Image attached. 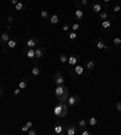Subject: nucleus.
<instances>
[{"label":"nucleus","instance_id":"f257e3e1","mask_svg":"<svg viewBox=\"0 0 121 135\" xmlns=\"http://www.w3.org/2000/svg\"><path fill=\"white\" fill-rule=\"evenodd\" d=\"M68 110H69V107L65 102H59L57 106L53 107V114L57 118H64L68 114Z\"/></svg>","mask_w":121,"mask_h":135},{"label":"nucleus","instance_id":"f03ea898","mask_svg":"<svg viewBox=\"0 0 121 135\" xmlns=\"http://www.w3.org/2000/svg\"><path fill=\"white\" fill-rule=\"evenodd\" d=\"M84 73H85V68L81 65H75L74 68H70V71H69L70 77L74 78V79H76L79 76H82Z\"/></svg>","mask_w":121,"mask_h":135},{"label":"nucleus","instance_id":"7ed1b4c3","mask_svg":"<svg viewBox=\"0 0 121 135\" xmlns=\"http://www.w3.org/2000/svg\"><path fill=\"white\" fill-rule=\"evenodd\" d=\"M65 93H68V88L64 85V84H59V85H57L56 88H55V95H56V97L58 99V97H61L63 94H65Z\"/></svg>","mask_w":121,"mask_h":135},{"label":"nucleus","instance_id":"20e7f679","mask_svg":"<svg viewBox=\"0 0 121 135\" xmlns=\"http://www.w3.org/2000/svg\"><path fill=\"white\" fill-rule=\"evenodd\" d=\"M27 48H36L39 45V39L36 37H30L29 39H27V43H26Z\"/></svg>","mask_w":121,"mask_h":135},{"label":"nucleus","instance_id":"39448f33","mask_svg":"<svg viewBox=\"0 0 121 135\" xmlns=\"http://www.w3.org/2000/svg\"><path fill=\"white\" fill-rule=\"evenodd\" d=\"M79 101H80V97H79L78 95L69 96V97H68V100H67V102H68V106H69V107H74V106H76V105L79 103Z\"/></svg>","mask_w":121,"mask_h":135},{"label":"nucleus","instance_id":"423d86ee","mask_svg":"<svg viewBox=\"0 0 121 135\" xmlns=\"http://www.w3.org/2000/svg\"><path fill=\"white\" fill-rule=\"evenodd\" d=\"M64 128H65V125L63 123H56L53 127V131H55V134L62 135V134H64Z\"/></svg>","mask_w":121,"mask_h":135},{"label":"nucleus","instance_id":"0eeeda50","mask_svg":"<svg viewBox=\"0 0 121 135\" xmlns=\"http://www.w3.org/2000/svg\"><path fill=\"white\" fill-rule=\"evenodd\" d=\"M53 82H55L57 85L64 84V77H63V74H62L61 72H57V73L55 74V77H53Z\"/></svg>","mask_w":121,"mask_h":135},{"label":"nucleus","instance_id":"6e6552de","mask_svg":"<svg viewBox=\"0 0 121 135\" xmlns=\"http://www.w3.org/2000/svg\"><path fill=\"white\" fill-rule=\"evenodd\" d=\"M17 44H18V40H17L15 37H12V38H10L9 42L6 43V46H7L9 49H15V48L17 46Z\"/></svg>","mask_w":121,"mask_h":135},{"label":"nucleus","instance_id":"1a4fd4ad","mask_svg":"<svg viewBox=\"0 0 121 135\" xmlns=\"http://www.w3.org/2000/svg\"><path fill=\"white\" fill-rule=\"evenodd\" d=\"M45 55V48L44 46H39L38 49H35V59H41Z\"/></svg>","mask_w":121,"mask_h":135},{"label":"nucleus","instance_id":"9d476101","mask_svg":"<svg viewBox=\"0 0 121 135\" xmlns=\"http://www.w3.org/2000/svg\"><path fill=\"white\" fill-rule=\"evenodd\" d=\"M79 60H80V57H79L78 55H73V56L68 57V63H69L71 67H74V66L79 62Z\"/></svg>","mask_w":121,"mask_h":135},{"label":"nucleus","instance_id":"9b49d317","mask_svg":"<svg viewBox=\"0 0 121 135\" xmlns=\"http://www.w3.org/2000/svg\"><path fill=\"white\" fill-rule=\"evenodd\" d=\"M24 55L27 56V59H35V49L28 48V49L24 51Z\"/></svg>","mask_w":121,"mask_h":135},{"label":"nucleus","instance_id":"f8f14e48","mask_svg":"<svg viewBox=\"0 0 121 135\" xmlns=\"http://www.w3.org/2000/svg\"><path fill=\"white\" fill-rule=\"evenodd\" d=\"M91 9H92V11H93V12H96V14H99V12L102 11L103 6H102V5H100L98 1H94V3L92 4V8H91Z\"/></svg>","mask_w":121,"mask_h":135},{"label":"nucleus","instance_id":"ddd939ff","mask_svg":"<svg viewBox=\"0 0 121 135\" xmlns=\"http://www.w3.org/2000/svg\"><path fill=\"white\" fill-rule=\"evenodd\" d=\"M10 38H11V37H10L9 32H3L1 37H0V44H5V43H7Z\"/></svg>","mask_w":121,"mask_h":135},{"label":"nucleus","instance_id":"4468645a","mask_svg":"<svg viewBox=\"0 0 121 135\" xmlns=\"http://www.w3.org/2000/svg\"><path fill=\"white\" fill-rule=\"evenodd\" d=\"M82 17H84V11L76 8V10H75V12H74V18H75L76 21H79V20H82Z\"/></svg>","mask_w":121,"mask_h":135},{"label":"nucleus","instance_id":"2eb2a0df","mask_svg":"<svg viewBox=\"0 0 121 135\" xmlns=\"http://www.w3.org/2000/svg\"><path fill=\"white\" fill-rule=\"evenodd\" d=\"M102 28L104 29V32H108V31H110V28H111V22H110L109 20L102 21Z\"/></svg>","mask_w":121,"mask_h":135},{"label":"nucleus","instance_id":"dca6fc26","mask_svg":"<svg viewBox=\"0 0 121 135\" xmlns=\"http://www.w3.org/2000/svg\"><path fill=\"white\" fill-rule=\"evenodd\" d=\"M85 66H86V69L92 71V69H94V67H96V61H93V60H87L86 63H85Z\"/></svg>","mask_w":121,"mask_h":135},{"label":"nucleus","instance_id":"f3484780","mask_svg":"<svg viewBox=\"0 0 121 135\" xmlns=\"http://www.w3.org/2000/svg\"><path fill=\"white\" fill-rule=\"evenodd\" d=\"M109 17H110V15H109L107 11H100V12L98 14V20H100V21L109 20Z\"/></svg>","mask_w":121,"mask_h":135},{"label":"nucleus","instance_id":"a211bd4d","mask_svg":"<svg viewBox=\"0 0 121 135\" xmlns=\"http://www.w3.org/2000/svg\"><path fill=\"white\" fill-rule=\"evenodd\" d=\"M94 44H96V46H97L98 49H104V46H105L104 40H103V39H100V38H96Z\"/></svg>","mask_w":121,"mask_h":135},{"label":"nucleus","instance_id":"6ab92c4d","mask_svg":"<svg viewBox=\"0 0 121 135\" xmlns=\"http://www.w3.org/2000/svg\"><path fill=\"white\" fill-rule=\"evenodd\" d=\"M65 134L67 135H75L76 134V127L75 125H69L68 128H67V131H65Z\"/></svg>","mask_w":121,"mask_h":135},{"label":"nucleus","instance_id":"aec40b11","mask_svg":"<svg viewBox=\"0 0 121 135\" xmlns=\"http://www.w3.org/2000/svg\"><path fill=\"white\" fill-rule=\"evenodd\" d=\"M15 9H16L17 11H26L27 6H26V4H23L22 1H18V3L15 5Z\"/></svg>","mask_w":121,"mask_h":135},{"label":"nucleus","instance_id":"412c9836","mask_svg":"<svg viewBox=\"0 0 121 135\" xmlns=\"http://www.w3.org/2000/svg\"><path fill=\"white\" fill-rule=\"evenodd\" d=\"M40 72H41V68H40L39 66H34V67L32 68V74H33L34 77H38V76L40 74Z\"/></svg>","mask_w":121,"mask_h":135},{"label":"nucleus","instance_id":"4be33fe9","mask_svg":"<svg viewBox=\"0 0 121 135\" xmlns=\"http://www.w3.org/2000/svg\"><path fill=\"white\" fill-rule=\"evenodd\" d=\"M87 123H88L91 127H96V125L98 124V119H97L96 117H90L88 120H87Z\"/></svg>","mask_w":121,"mask_h":135},{"label":"nucleus","instance_id":"5701e85b","mask_svg":"<svg viewBox=\"0 0 121 135\" xmlns=\"http://www.w3.org/2000/svg\"><path fill=\"white\" fill-rule=\"evenodd\" d=\"M59 22V16L58 15H52L51 18H50V23L51 25H57Z\"/></svg>","mask_w":121,"mask_h":135},{"label":"nucleus","instance_id":"b1692460","mask_svg":"<svg viewBox=\"0 0 121 135\" xmlns=\"http://www.w3.org/2000/svg\"><path fill=\"white\" fill-rule=\"evenodd\" d=\"M67 37H68L69 40H75V39L78 38V34H76V32H74V31H69Z\"/></svg>","mask_w":121,"mask_h":135},{"label":"nucleus","instance_id":"393cba45","mask_svg":"<svg viewBox=\"0 0 121 135\" xmlns=\"http://www.w3.org/2000/svg\"><path fill=\"white\" fill-rule=\"evenodd\" d=\"M27 86H28V82H27V79H24V78H23V79L20 82V84H18V88H20L21 90H24Z\"/></svg>","mask_w":121,"mask_h":135},{"label":"nucleus","instance_id":"a878e982","mask_svg":"<svg viewBox=\"0 0 121 135\" xmlns=\"http://www.w3.org/2000/svg\"><path fill=\"white\" fill-rule=\"evenodd\" d=\"M40 17H41L43 20H49V17H50L49 11H47V10H41V12H40Z\"/></svg>","mask_w":121,"mask_h":135},{"label":"nucleus","instance_id":"bb28decb","mask_svg":"<svg viewBox=\"0 0 121 135\" xmlns=\"http://www.w3.org/2000/svg\"><path fill=\"white\" fill-rule=\"evenodd\" d=\"M68 97H69V91H68V93H65V94H63V95H62L61 97H58L57 100H58L59 102H67Z\"/></svg>","mask_w":121,"mask_h":135},{"label":"nucleus","instance_id":"cd10ccee","mask_svg":"<svg viewBox=\"0 0 121 135\" xmlns=\"http://www.w3.org/2000/svg\"><path fill=\"white\" fill-rule=\"evenodd\" d=\"M59 61H61L62 63H65V62H68V56H67L64 52H62V54L59 55Z\"/></svg>","mask_w":121,"mask_h":135},{"label":"nucleus","instance_id":"c85d7f7f","mask_svg":"<svg viewBox=\"0 0 121 135\" xmlns=\"http://www.w3.org/2000/svg\"><path fill=\"white\" fill-rule=\"evenodd\" d=\"M78 124H79V127H80L81 129H85V128L87 127V124H88V123H87V122H86L85 119H80Z\"/></svg>","mask_w":121,"mask_h":135},{"label":"nucleus","instance_id":"c756f323","mask_svg":"<svg viewBox=\"0 0 121 135\" xmlns=\"http://www.w3.org/2000/svg\"><path fill=\"white\" fill-rule=\"evenodd\" d=\"M69 29H70V26H69V23H64L63 26H62V31L63 32H69Z\"/></svg>","mask_w":121,"mask_h":135},{"label":"nucleus","instance_id":"7c9ffc66","mask_svg":"<svg viewBox=\"0 0 121 135\" xmlns=\"http://www.w3.org/2000/svg\"><path fill=\"white\" fill-rule=\"evenodd\" d=\"M80 29V25L79 23H74L73 26H71V31H74V32H78Z\"/></svg>","mask_w":121,"mask_h":135},{"label":"nucleus","instance_id":"2f4dec72","mask_svg":"<svg viewBox=\"0 0 121 135\" xmlns=\"http://www.w3.org/2000/svg\"><path fill=\"white\" fill-rule=\"evenodd\" d=\"M113 43H114L115 45H121V39L116 37V38H114V39H113Z\"/></svg>","mask_w":121,"mask_h":135},{"label":"nucleus","instance_id":"473e14b6","mask_svg":"<svg viewBox=\"0 0 121 135\" xmlns=\"http://www.w3.org/2000/svg\"><path fill=\"white\" fill-rule=\"evenodd\" d=\"M27 134H28V135H36V131H35L33 128H30V129L27 131Z\"/></svg>","mask_w":121,"mask_h":135},{"label":"nucleus","instance_id":"72a5a7b5","mask_svg":"<svg viewBox=\"0 0 121 135\" xmlns=\"http://www.w3.org/2000/svg\"><path fill=\"white\" fill-rule=\"evenodd\" d=\"M113 11H114V12H120V11H121V8H120L119 5H115V6L113 8Z\"/></svg>","mask_w":121,"mask_h":135},{"label":"nucleus","instance_id":"f704fd0d","mask_svg":"<svg viewBox=\"0 0 121 135\" xmlns=\"http://www.w3.org/2000/svg\"><path fill=\"white\" fill-rule=\"evenodd\" d=\"M87 4H88V0H80V5H82V6H87Z\"/></svg>","mask_w":121,"mask_h":135},{"label":"nucleus","instance_id":"c9c22d12","mask_svg":"<svg viewBox=\"0 0 121 135\" xmlns=\"http://www.w3.org/2000/svg\"><path fill=\"white\" fill-rule=\"evenodd\" d=\"M14 21H15V20H14V17H12V16H9V17H7V23H9V25H12V23H14Z\"/></svg>","mask_w":121,"mask_h":135},{"label":"nucleus","instance_id":"e433bc0d","mask_svg":"<svg viewBox=\"0 0 121 135\" xmlns=\"http://www.w3.org/2000/svg\"><path fill=\"white\" fill-rule=\"evenodd\" d=\"M21 130H22V133H27V131L29 130V128H28L27 125H23V127L21 128Z\"/></svg>","mask_w":121,"mask_h":135},{"label":"nucleus","instance_id":"4c0bfd02","mask_svg":"<svg viewBox=\"0 0 121 135\" xmlns=\"http://www.w3.org/2000/svg\"><path fill=\"white\" fill-rule=\"evenodd\" d=\"M26 125H27V127L30 129V128H33V122H32V120H28V122L26 123Z\"/></svg>","mask_w":121,"mask_h":135},{"label":"nucleus","instance_id":"58836bf2","mask_svg":"<svg viewBox=\"0 0 121 135\" xmlns=\"http://www.w3.org/2000/svg\"><path fill=\"white\" fill-rule=\"evenodd\" d=\"M104 50H105L107 52H111V48H110V46H108L107 44H105V46H104Z\"/></svg>","mask_w":121,"mask_h":135},{"label":"nucleus","instance_id":"ea45409f","mask_svg":"<svg viewBox=\"0 0 121 135\" xmlns=\"http://www.w3.org/2000/svg\"><path fill=\"white\" fill-rule=\"evenodd\" d=\"M20 93H21V89H20V88L15 89V91H14V94H15L16 96H18V95H20Z\"/></svg>","mask_w":121,"mask_h":135},{"label":"nucleus","instance_id":"a19ab883","mask_svg":"<svg viewBox=\"0 0 121 135\" xmlns=\"http://www.w3.org/2000/svg\"><path fill=\"white\" fill-rule=\"evenodd\" d=\"M90 134H91V133H90V131H88V130H86V129H85V130H82V131H81V135H90Z\"/></svg>","mask_w":121,"mask_h":135},{"label":"nucleus","instance_id":"79ce46f5","mask_svg":"<svg viewBox=\"0 0 121 135\" xmlns=\"http://www.w3.org/2000/svg\"><path fill=\"white\" fill-rule=\"evenodd\" d=\"M116 110H117L119 112H121V102H117V103H116Z\"/></svg>","mask_w":121,"mask_h":135},{"label":"nucleus","instance_id":"37998d69","mask_svg":"<svg viewBox=\"0 0 121 135\" xmlns=\"http://www.w3.org/2000/svg\"><path fill=\"white\" fill-rule=\"evenodd\" d=\"M18 1H20V0H10V3H11L12 5H16V4H17Z\"/></svg>","mask_w":121,"mask_h":135},{"label":"nucleus","instance_id":"c03bdc74","mask_svg":"<svg viewBox=\"0 0 121 135\" xmlns=\"http://www.w3.org/2000/svg\"><path fill=\"white\" fill-rule=\"evenodd\" d=\"M3 94H4V90H3V88H1V86H0V96H1Z\"/></svg>","mask_w":121,"mask_h":135},{"label":"nucleus","instance_id":"a18cd8bd","mask_svg":"<svg viewBox=\"0 0 121 135\" xmlns=\"http://www.w3.org/2000/svg\"><path fill=\"white\" fill-rule=\"evenodd\" d=\"M103 1H104V4H109V3L111 1V0H103Z\"/></svg>","mask_w":121,"mask_h":135},{"label":"nucleus","instance_id":"49530a36","mask_svg":"<svg viewBox=\"0 0 121 135\" xmlns=\"http://www.w3.org/2000/svg\"><path fill=\"white\" fill-rule=\"evenodd\" d=\"M6 29H7V31H10V29H11V25H7V27H6Z\"/></svg>","mask_w":121,"mask_h":135},{"label":"nucleus","instance_id":"de8ad7c7","mask_svg":"<svg viewBox=\"0 0 121 135\" xmlns=\"http://www.w3.org/2000/svg\"><path fill=\"white\" fill-rule=\"evenodd\" d=\"M0 84H1V79H0Z\"/></svg>","mask_w":121,"mask_h":135},{"label":"nucleus","instance_id":"09e8293b","mask_svg":"<svg viewBox=\"0 0 121 135\" xmlns=\"http://www.w3.org/2000/svg\"><path fill=\"white\" fill-rule=\"evenodd\" d=\"M119 1H120V3H121V0H119Z\"/></svg>","mask_w":121,"mask_h":135}]
</instances>
